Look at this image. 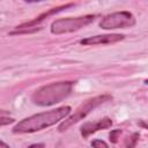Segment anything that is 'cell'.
I'll list each match as a JSON object with an SVG mask.
<instances>
[{
    "mask_svg": "<svg viewBox=\"0 0 148 148\" xmlns=\"http://www.w3.org/2000/svg\"><path fill=\"white\" fill-rule=\"evenodd\" d=\"M71 113L69 106H60L54 110H50L43 113H37L28 117L16 124L13 128V133H32L46 127H50Z\"/></svg>",
    "mask_w": 148,
    "mask_h": 148,
    "instance_id": "6da1fadb",
    "label": "cell"
},
{
    "mask_svg": "<svg viewBox=\"0 0 148 148\" xmlns=\"http://www.w3.org/2000/svg\"><path fill=\"white\" fill-rule=\"evenodd\" d=\"M72 87H73V82H69V81L57 82V83L44 86L37 89L32 94L31 101L35 104L40 105V106L53 105L65 99L71 94Z\"/></svg>",
    "mask_w": 148,
    "mask_h": 148,
    "instance_id": "7a4b0ae2",
    "label": "cell"
},
{
    "mask_svg": "<svg viewBox=\"0 0 148 148\" xmlns=\"http://www.w3.org/2000/svg\"><path fill=\"white\" fill-rule=\"evenodd\" d=\"M110 99H112V97L110 95H101V96H96V97H92V98L86 101L84 103H82L75 110V112L72 116H69L66 120H64L58 126V131L59 132H64V131L68 130L73 124H75V123L80 121L81 119L86 118L94 109H96L97 106H99L101 104H103V103H105V102H108Z\"/></svg>",
    "mask_w": 148,
    "mask_h": 148,
    "instance_id": "3957f363",
    "label": "cell"
},
{
    "mask_svg": "<svg viewBox=\"0 0 148 148\" xmlns=\"http://www.w3.org/2000/svg\"><path fill=\"white\" fill-rule=\"evenodd\" d=\"M95 20V15H84L80 17H66L59 18L52 22L51 32L56 35L67 34L72 31H76L88 24H90Z\"/></svg>",
    "mask_w": 148,
    "mask_h": 148,
    "instance_id": "277c9868",
    "label": "cell"
},
{
    "mask_svg": "<svg viewBox=\"0 0 148 148\" xmlns=\"http://www.w3.org/2000/svg\"><path fill=\"white\" fill-rule=\"evenodd\" d=\"M135 24V18L130 12H116L106 15L101 22L99 27L105 30L110 29H119V28H128Z\"/></svg>",
    "mask_w": 148,
    "mask_h": 148,
    "instance_id": "5b68a950",
    "label": "cell"
},
{
    "mask_svg": "<svg viewBox=\"0 0 148 148\" xmlns=\"http://www.w3.org/2000/svg\"><path fill=\"white\" fill-rule=\"evenodd\" d=\"M111 125H112V120L108 117H105L103 119H99L97 121L84 123L81 126V135L83 138H88L90 134H92V133H95L99 130H105V128L111 127Z\"/></svg>",
    "mask_w": 148,
    "mask_h": 148,
    "instance_id": "8992f818",
    "label": "cell"
},
{
    "mask_svg": "<svg viewBox=\"0 0 148 148\" xmlns=\"http://www.w3.org/2000/svg\"><path fill=\"white\" fill-rule=\"evenodd\" d=\"M124 35L120 34H109V35H98L88 37L86 39L80 40L82 45H97V44H113L124 39Z\"/></svg>",
    "mask_w": 148,
    "mask_h": 148,
    "instance_id": "52a82bcc",
    "label": "cell"
},
{
    "mask_svg": "<svg viewBox=\"0 0 148 148\" xmlns=\"http://www.w3.org/2000/svg\"><path fill=\"white\" fill-rule=\"evenodd\" d=\"M72 6H74V3H66V5H62V6H59V7L52 8V9H50V10H47V12L43 13L42 15H39L38 17H36L35 20H32V21H30V22H27V23H23V24H21V25H18V27H16V29L35 28V25H36V24H38L39 22H42V21H43V20H45L46 17H49V16H51V15H53V14H57V13H59V12H61V10H64V9L68 8V7H72Z\"/></svg>",
    "mask_w": 148,
    "mask_h": 148,
    "instance_id": "ba28073f",
    "label": "cell"
},
{
    "mask_svg": "<svg viewBox=\"0 0 148 148\" xmlns=\"http://www.w3.org/2000/svg\"><path fill=\"white\" fill-rule=\"evenodd\" d=\"M139 139V133H133L131 136H128L125 140V147L126 148H134Z\"/></svg>",
    "mask_w": 148,
    "mask_h": 148,
    "instance_id": "9c48e42d",
    "label": "cell"
},
{
    "mask_svg": "<svg viewBox=\"0 0 148 148\" xmlns=\"http://www.w3.org/2000/svg\"><path fill=\"white\" fill-rule=\"evenodd\" d=\"M91 147L92 148H109L106 142H104L102 140H97V139L91 141Z\"/></svg>",
    "mask_w": 148,
    "mask_h": 148,
    "instance_id": "30bf717a",
    "label": "cell"
},
{
    "mask_svg": "<svg viewBox=\"0 0 148 148\" xmlns=\"http://www.w3.org/2000/svg\"><path fill=\"white\" fill-rule=\"evenodd\" d=\"M121 134V131L120 130H113V131H111V133H110V141L111 142H113V143H116L117 141H118V136Z\"/></svg>",
    "mask_w": 148,
    "mask_h": 148,
    "instance_id": "8fae6325",
    "label": "cell"
},
{
    "mask_svg": "<svg viewBox=\"0 0 148 148\" xmlns=\"http://www.w3.org/2000/svg\"><path fill=\"white\" fill-rule=\"evenodd\" d=\"M13 121H14L13 118H5L3 116L1 117V126L6 125V124H8V123H13Z\"/></svg>",
    "mask_w": 148,
    "mask_h": 148,
    "instance_id": "7c38bea8",
    "label": "cell"
},
{
    "mask_svg": "<svg viewBox=\"0 0 148 148\" xmlns=\"http://www.w3.org/2000/svg\"><path fill=\"white\" fill-rule=\"evenodd\" d=\"M28 148H45V145L44 143H35V145L29 146Z\"/></svg>",
    "mask_w": 148,
    "mask_h": 148,
    "instance_id": "4fadbf2b",
    "label": "cell"
},
{
    "mask_svg": "<svg viewBox=\"0 0 148 148\" xmlns=\"http://www.w3.org/2000/svg\"><path fill=\"white\" fill-rule=\"evenodd\" d=\"M139 125H140V126H142V127H145V128H148V125H147V124H145L143 121H140V123H139Z\"/></svg>",
    "mask_w": 148,
    "mask_h": 148,
    "instance_id": "5bb4252c",
    "label": "cell"
},
{
    "mask_svg": "<svg viewBox=\"0 0 148 148\" xmlns=\"http://www.w3.org/2000/svg\"><path fill=\"white\" fill-rule=\"evenodd\" d=\"M1 148H9V146H7L3 141H1Z\"/></svg>",
    "mask_w": 148,
    "mask_h": 148,
    "instance_id": "9a60e30c",
    "label": "cell"
},
{
    "mask_svg": "<svg viewBox=\"0 0 148 148\" xmlns=\"http://www.w3.org/2000/svg\"><path fill=\"white\" fill-rule=\"evenodd\" d=\"M145 83H146V84H148V79H147V80H145Z\"/></svg>",
    "mask_w": 148,
    "mask_h": 148,
    "instance_id": "2e32d148",
    "label": "cell"
}]
</instances>
